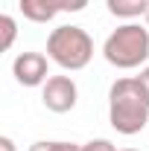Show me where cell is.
Listing matches in <instances>:
<instances>
[{
    "label": "cell",
    "instance_id": "6da1fadb",
    "mask_svg": "<svg viewBox=\"0 0 149 151\" xmlns=\"http://www.w3.org/2000/svg\"><path fill=\"white\" fill-rule=\"evenodd\" d=\"M108 122L117 134L131 137L149 128V99L137 78H117L108 90Z\"/></svg>",
    "mask_w": 149,
    "mask_h": 151
},
{
    "label": "cell",
    "instance_id": "7a4b0ae2",
    "mask_svg": "<svg viewBox=\"0 0 149 151\" xmlns=\"http://www.w3.org/2000/svg\"><path fill=\"white\" fill-rule=\"evenodd\" d=\"M105 61L117 70H134L146 64L149 58V26L140 23H123L117 26L102 44Z\"/></svg>",
    "mask_w": 149,
    "mask_h": 151
},
{
    "label": "cell",
    "instance_id": "3957f363",
    "mask_svg": "<svg viewBox=\"0 0 149 151\" xmlns=\"http://www.w3.org/2000/svg\"><path fill=\"white\" fill-rule=\"evenodd\" d=\"M47 58L61 70H82L93 58V38L82 26H56L47 38Z\"/></svg>",
    "mask_w": 149,
    "mask_h": 151
},
{
    "label": "cell",
    "instance_id": "277c9868",
    "mask_svg": "<svg viewBox=\"0 0 149 151\" xmlns=\"http://www.w3.org/2000/svg\"><path fill=\"white\" fill-rule=\"evenodd\" d=\"M76 99H79V90H76V81L70 76H50L44 81V90H41V102L44 108L53 113H67L76 108Z\"/></svg>",
    "mask_w": 149,
    "mask_h": 151
},
{
    "label": "cell",
    "instance_id": "5b68a950",
    "mask_svg": "<svg viewBox=\"0 0 149 151\" xmlns=\"http://www.w3.org/2000/svg\"><path fill=\"white\" fill-rule=\"evenodd\" d=\"M12 76L18 78V84H23V87H38L50 76V58L44 52H20L12 61Z\"/></svg>",
    "mask_w": 149,
    "mask_h": 151
},
{
    "label": "cell",
    "instance_id": "8992f818",
    "mask_svg": "<svg viewBox=\"0 0 149 151\" xmlns=\"http://www.w3.org/2000/svg\"><path fill=\"white\" fill-rule=\"evenodd\" d=\"M20 15L32 23H50L58 15V9L53 6V0H18Z\"/></svg>",
    "mask_w": 149,
    "mask_h": 151
},
{
    "label": "cell",
    "instance_id": "52a82bcc",
    "mask_svg": "<svg viewBox=\"0 0 149 151\" xmlns=\"http://www.w3.org/2000/svg\"><path fill=\"white\" fill-rule=\"evenodd\" d=\"M146 3L149 0H105L108 12H111L114 18H123V20H131V18L146 15Z\"/></svg>",
    "mask_w": 149,
    "mask_h": 151
},
{
    "label": "cell",
    "instance_id": "ba28073f",
    "mask_svg": "<svg viewBox=\"0 0 149 151\" xmlns=\"http://www.w3.org/2000/svg\"><path fill=\"white\" fill-rule=\"evenodd\" d=\"M0 23H3V50H12L15 35H18V23H15V18H12V15H3V18H0Z\"/></svg>",
    "mask_w": 149,
    "mask_h": 151
},
{
    "label": "cell",
    "instance_id": "9c48e42d",
    "mask_svg": "<svg viewBox=\"0 0 149 151\" xmlns=\"http://www.w3.org/2000/svg\"><path fill=\"white\" fill-rule=\"evenodd\" d=\"M53 6L58 12H82L88 6V0H53Z\"/></svg>",
    "mask_w": 149,
    "mask_h": 151
},
{
    "label": "cell",
    "instance_id": "30bf717a",
    "mask_svg": "<svg viewBox=\"0 0 149 151\" xmlns=\"http://www.w3.org/2000/svg\"><path fill=\"white\" fill-rule=\"evenodd\" d=\"M67 142H53V139H41V142H32L29 151H64Z\"/></svg>",
    "mask_w": 149,
    "mask_h": 151
},
{
    "label": "cell",
    "instance_id": "8fae6325",
    "mask_svg": "<svg viewBox=\"0 0 149 151\" xmlns=\"http://www.w3.org/2000/svg\"><path fill=\"white\" fill-rule=\"evenodd\" d=\"M82 151H117V145L108 139H91V142L82 145Z\"/></svg>",
    "mask_w": 149,
    "mask_h": 151
},
{
    "label": "cell",
    "instance_id": "7c38bea8",
    "mask_svg": "<svg viewBox=\"0 0 149 151\" xmlns=\"http://www.w3.org/2000/svg\"><path fill=\"white\" fill-rule=\"evenodd\" d=\"M134 78L140 81V87H143V93H146V99H149V67H143L140 76H134Z\"/></svg>",
    "mask_w": 149,
    "mask_h": 151
},
{
    "label": "cell",
    "instance_id": "4fadbf2b",
    "mask_svg": "<svg viewBox=\"0 0 149 151\" xmlns=\"http://www.w3.org/2000/svg\"><path fill=\"white\" fill-rule=\"evenodd\" d=\"M0 151H15V142L9 137H0Z\"/></svg>",
    "mask_w": 149,
    "mask_h": 151
},
{
    "label": "cell",
    "instance_id": "5bb4252c",
    "mask_svg": "<svg viewBox=\"0 0 149 151\" xmlns=\"http://www.w3.org/2000/svg\"><path fill=\"white\" fill-rule=\"evenodd\" d=\"M143 20H146V26H149V3H146V15H143Z\"/></svg>",
    "mask_w": 149,
    "mask_h": 151
},
{
    "label": "cell",
    "instance_id": "9a60e30c",
    "mask_svg": "<svg viewBox=\"0 0 149 151\" xmlns=\"http://www.w3.org/2000/svg\"><path fill=\"white\" fill-rule=\"evenodd\" d=\"M123 151H137V148H123Z\"/></svg>",
    "mask_w": 149,
    "mask_h": 151
}]
</instances>
